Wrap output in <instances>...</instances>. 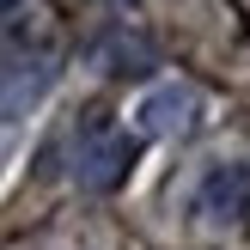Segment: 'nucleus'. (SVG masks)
<instances>
[{
    "label": "nucleus",
    "instance_id": "obj_3",
    "mask_svg": "<svg viewBox=\"0 0 250 250\" xmlns=\"http://www.w3.org/2000/svg\"><path fill=\"white\" fill-rule=\"evenodd\" d=\"M141 122L153 134H183L195 122V92H183V85H159V92L141 104Z\"/></svg>",
    "mask_w": 250,
    "mask_h": 250
},
{
    "label": "nucleus",
    "instance_id": "obj_2",
    "mask_svg": "<svg viewBox=\"0 0 250 250\" xmlns=\"http://www.w3.org/2000/svg\"><path fill=\"white\" fill-rule=\"evenodd\" d=\"M195 214L214 220V226H232V220L250 214V165H214L195 189Z\"/></svg>",
    "mask_w": 250,
    "mask_h": 250
},
{
    "label": "nucleus",
    "instance_id": "obj_4",
    "mask_svg": "<svg viewBox=\"0 0 250 250\" xmlns=\"http://www.w3.org/2000/svg\"><path fill=\"white\" fill-rule=\"evenodd\" d=\"M19 6H24V0H0V24H6V19H19Z\"/></svg>",
    "mask_w": 250,
    "mask_h": 250
},
{
    "label": "nucleus",
    "instance_id": "obj_1",
    "mask_svg": "<svg viewBox=\"0 0 250 250\" xmlns=\"http://www.w3.org/2000/svg\"><path fill=\"white\" fill-rule=\"evenodd\" d=\"M134 159H141V141H134V134L92 128L80 141V165H73V177H80L85 189H116V183L134 171Z\"/></svg>",
    "mask_w": 250,
    "mask_h": 250
}]
</instances>
